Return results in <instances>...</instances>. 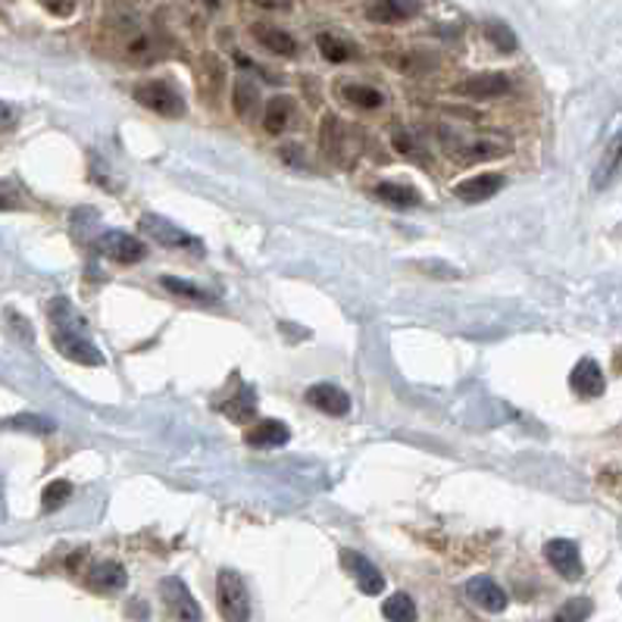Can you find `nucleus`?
<instances>
[{"instance_id":"1","label":"nucleus","mask_w":622,"mask_h":622,"mask_svg":"<svg viewBox=\"0 0 622 622\" xmlns=\"http://www.w3.org/2000/svg\"><path fill=\"white\" fill-rule=\"evenodd\" d=\"M219 595V613L226 622H250V595L245 579L235 569H223L216 579Z\"/></svg>"},{"instance_id":"2","label":"nucleus","mask_w":622,"mask_h":622,"mask_svg":"<svg viewBox=\"0 0 622 622\" xmlns=\"http://www.w3.org/2000/svg\"><path fill=\"white\" fill-rule=\"evenodd\" d=\"M135 101L147 106L157 116L167 120H182L185 116V98L172 88L169 82H145L135 88Z\"/></svg>"},{"instance_id":"3","label":"nucleus","mask_w":622,"mask_h":622,"mask_svg":"<svg viewBox=\"0 0 622 622\" xmlns=\"http://www.w3.org/2000/svg\"><path fill=\"white\" fill-rule=\"evenodd\" d=\"M54 348L79 366H104L101 348L79 329H54Z\"/></svg>"},{"instance_id":"4","label":"nucleus","mask_w":622,"mask_h":622,"mask_svg":"<svg viewBox=\"0 0 622 622\" xmlns=\"http://www.w3.org/2000/svg\"><path fill=\"white\" fill-rule=\"evenodd\" d=\"M138 231L150 238V241H157V245H163V248H197L201 250V241L194 238V235H188L185 228H179L176 223H169L167 216H157V213H145L142 219H138Z\"/></svg>"},{"instance_id":"5","label":"nucleus","mask_w":622,"mask_h":622,"mask_svg":"<svg viewBox=\"0 0 622 622\" xmlns=\"http://www.w3.org/2000/svg\"><path fill=\"white\" fill-rule=\"evenodd\" d=\"M338 561H341V566L348 569V576L357 581V588H360L366 598H378V595L385 591V576H382L378 566H375L373 561H366L363 554H357L351 547H344Z\"/></svg>"},{"instance_id":"6","label":"nucleus","mask_w":622,"mask_h":622,"mask_svg":"<svg viewBox=\"0 0 622 622\" xmlns=\"http://www.w3.org/2000/svg\"><path fill=\"white\" fill-rule=\"evenodd\" d=\"M98 250L104 253L106 260H113V263H120V267L142 263L147 253L145 245H142L135 235H128V231H104V235L98 238Z\"/></svg>"},{"instance_id":"7","label":"nucleus","mask_w":622,"mask_h":622,"mask_svg":"<svg viewBox=\"0 0 622 622\" xmlns=\"http://www.w3.org/2000/svg\"><path fill=\"white\" fill-rule=\"evenodd\" d=\"M544 557L547 563L554 566V573L563 576L566 581H576L581 579V573H585V566H581V554H579V544L569 539H554L544 544Z\"/></svg>"},{"instance_id":"8","label":"nucleus","mask_w":622,"mask_h":622,"mask_svg":"<svg viewBox=\"0 0 622 622\" xmlns=\"http://www.w3.org/2000/svg\"><path fill=\"white\" fill-rule=\"evenodd\" d=\"M510 91H513V82L504 72H478L473 79L456 84V94L470 101H495V98H507Z\"/></svg>"},{"instance_id":"9","label":"nucleus","mask_w":622,"mask_h":622,"mask_svg":"<svg viewBox=\"0 0 622 622\" xmlns=\"http://www.w3.org/2000/svg\"><path fill=\"white\" fill-rule=\"evenodd\" d=\"M463 595L476 603L478 610H485V613H504L507 603H510L507 601V591L495 579H488V576H476V579L466 581Z\"/></svg>"},{"instance_id":"10","label":"nucleus","mask_w":622,"mask_h":622,"mask_svg":"<svg viewBox=\"0 0 622 622\" xmlns=\"http://www.w3.org/2000/svg\"><path fill=\"white\" fill-rule=\"evenodd\" d=\"M160 591H163V603H167V610L176 617L179 622H201V607L194 601V595L185 588V581L182 579H167L160 585Z\"/></svg>"},{"instance_id":"11","label":"nucleus","mask_w":622,"mask_h":622,"mask_svg":"<svg viewBox=\"0 0 622 622\" xmlns=\"http://www.w3.org/2000/svg\"><path fill=\"white\" fill-rule=\"evenodd\" d=\"M307 404L316 407L319 414L335 416V419L351 414V397H348V392L338 388V385H329V382L310 385V388H307Z\"/></svg>"},{"instance_id":"12","label":"nucleus","mask_w":622,"mask_h":622,"mask_svg":"<svg viewBox=\"0 0 622 622\" xmlns=\"http://www.w3.org/2000/svg\"><path fill=\"white\" fill-rule=\"evenodd\" d=\"M507 154V145L491 142V138H466L451 145V157L460 167H473V163H485V160H498Z\"/></svg>"},{"instance_id":"13","label":"nucleus","mask_w":622,"mask_h":622,"mask_svg":"<svg viewBox=\"0 0 622 622\" xmlns=\"http://www.w3.org/2000/svg\"><path fill=\"white\" fill-rule=\"evenodd\" d=\"M419 10H422L419 0H373L366 7V20L378 25H400L419 16Z\"/></svg>"},{"instance_id":"14","label":"nucleus","mask_w":622,"mask_h":622,"mask_svg":"<svg viewBox=\"0 0 622 622\" xmlns=\"http://www.w3.org/2000/svg\"><path fill=\"white\" fill-rule=\"evenodd\" d=\"M504 185H507V179L500 172H478L473 179L460 182L454 188V194L466 204H482V201H491L498 191H504Z\"/></svg>"},{"instance_id":"15","label":"nucleus","mask_w":622,"mask_h":622,"mask_svg":"<svg viewBox=\"0 0 622 622\" xmlns=\"http://www.w3.org/2000/svg\"><path fill=\"white\" fill-rule=\"evenodd\" d=\"M250 35L257 38V44H263L270 54L275 57H297V38L285 32V29H279V25H272V22H253L250 25Z\"/></svg>"},{"instance_id":"16","label":"nucleus","mask_w":622,"mask_h":622,"mask_svg":"<svg viewBox=\"0 0 622 622\" xmlns=\"http://www.w3.org/2000/svg\"><path fill=\"white\" fill-rule=\"evenodd\" d=\"M620 176H622V132H617V135L610 138L607 150L601 154V163H598L595 176H591V188H595V191H607V188L620 182Z\"/></svg>"},{"instance_id":"17","label":"nucleus","mask_w":622,"mask_h":622,"mask_svg":"<svg viewBox=\"0 0 622 622\" xmlns=\"http://www.w3.org/2000/svg\"><path fill=\"white\" fill-rule=\"evenodd\" d=\"M569 388L579 397H601L603 388H607V378H603L598 360H591V357L579 360L569 373Z\"/></svg>"},{"instance_id":"18","label":"nucleus","mask_w":622,"mask_h":622,"mask_svg":"<svg viewBox=\"0 0 622 622\" xmlns=\"http://www.w3.org/2000/svg\"><path fill=\"white\" fill-rule=\"evenodd\" d=\"M125 581H128V573H125L123 563H116V561L94 563V566H91V573H88V588H94V591H101V595L123 591Z\"/></svg>"},{"instance_id":"19","label":"nucleus","mask_w":622,"mask_h":622,"mask_svg":"<svg viewBox=\"0 0 622 622\" xmlns=\"http://www.w3.org/2000/svg\"><path fill=\"white\" fill-rule=\"evenodd\" d=\"M289 441H291V429L285 422H279V419H263V422H257V426L248 432V444L250 448H257V451L282 448V444H289Z\"/></svg>"},{"instance_id":"20","label":"nucleus","mask_w":622,"mask_h":622,"mask_svg":"<svg viewBox=\"0 0 622 622\" xmlns=\"http://www.w3.org/2000/svg\"><path fill=\"white\" fill-rule=\"evenodd\" d=\"M291 120H294V101H291V98L279 94V98L267 101V110H263V128H267L270 135H282V132L291 125Z\"/></svg>"},{"instance_id":"21","label":"nucleus","mask_w":622,"mask_h":622,"mask_svg":"<svg viewBox=\"0 0 622 622\" xmlns=\"http://www.w3.org/2000/svg\"><path fill=\"white\" fill-rule=\"evenodd\" d=\"M382 617L388 622H416L419 620V610H416V601L407 591H395L392 598H385V603H382Z\"/></svg>"},{"instance_id":"22","label":"nucleus","mask_w":622,"mask_h":622,"mask_svg":"<svg viewBox=\"0 0 622 622\" xmlns=\"http://www.w3.org/2000/svg\"><path fill=\"white\" fill-rule=\"evenodd\" d=\"M123 57L128 63H150L157 57V42L145 32H128L123 38Z\"/></svg>"},{"instance_id":"23","label":"nucleus","mask_w":622,"mask_h":622,"mask_svg":"<svg viewBox=\"0 0 622 622\" xmlns=\"http://www.w3.org/2000/svg\"><path fill=\"white\" fill-rule=\"evenodd\" d=\"M219 410H223V414H226L231 422H250V419L257 416V397H253V392H250V388H241L238 395L228 397V400L223 404V407H219Z\"/></svg>"},{"instance_id":"24","label":"nucleus","mask_w":622,"mask_h":622,"mask_svg":"<svg viewBox=\"0 0 622 622\" xmlns=\"http://www.w3.org/2000/svg\"><path fill=\"white\" fill-rule=\"evenodd\" d=\"M375 197L385 201V204H392V207H419V194H416L414 188L397 185V182L375 185Z\"/></svg>"},{"instance_id":"25","label":"nucleus","mask_w":622,"mask_h":622,"mask_svg":"<svg viewBox=\"0 0 622 622\" xmlns=\"http://www.w3.org/2000/svg\"><path fill=\"white\" fill-rule=\"evenodd\" d=\"M160 289L169 291V294H176V297H185V301H197V304H210V301H216V294H213V291L197 289V285H191V282H185V279H176V275H163V279H160Z\"/></svg>"},{"instance_id":"26","label":"nucleus","mask_w":622,"mask_h":622,"mask_svg":"<svg viewBox=\"0 0 622 622\" xmlns=\"http://www.w3.org/2000/svg\"><path fill=\"white\" fill-rule=\"evenodd\" d=\"M341 94H344V101L353 106H360V110H375V106H382V91H375L373 84H344L341 88Z\"/></svg>"},{"instance_id":"27","label":"nucleus","mask_w":622,"mask_h":622,"mask_svg":"<svg viewBox=\"0 0 622 622\" xmlns=\"http://www.w3.org/2000/svg\"><path fill=\"white\" fill-rule=\"evenodd\" d=\"M485 35H488V42L498 47L500 54H513L519 47V38L517 32L507 25V22L500 20H488V25H485Z\"/></svg>"},{"instance_id":"28","label":"nucleus","mask_w":622,"mask_h":622,"mask_svg":"<svg viewBox=\"0 0 622 622\" xmlns=\"http://www.w3.org/2000/svg\"><path fill=\"white\" fill-rule=\"evenodd\" d=\"M319 54L329 63H348L353 60V44L344 42V38H335V35H319Z\"/></svg>"},{"instance_id":"29","label":"nucleus","mask_w":622,"mask_h":622,"mask_svg":"<svg viewBox=\"0 0 622 622\" xmlns=\"http://www.w3.org/2000/svg\"><path fill=\"white\" fill-rule=\"evenodd\" d=\"M10 429H22V432H32V436H50L57 426H54V419H47V416H35V414H22L16 419H10L7 422Z\"/></svg>"},{"instance_id":"30","label":"nucleus","mask_w":622,"mask_h":622,"mask_svg":"<svg viewBox=\"0 0 622 622\" xmlns=\"http://www.w3.org/2000/svg\"><path fill=\"white\" fill-rule=\"evenodd\" d=\"M319 138H323V150L329 154V160H341V147H344V142H341V123H338L335 116H326Z\"/></svg>"},{"instance_id":"31","label":"nucleus","mask_w":622,"mask_h":622,"mask_svg":"<svg viewBox=\"0 0 622 622\" xmlns=\"http://www.w3.org/2000/svg\"><path fill=\"white\" fill-rule=\"evenodd\" d=\"M69 495H72V485H69L66 478H57V482H50V485L44 488L42 507L47 513H50V510H60L63 504L69 500Z\"/></svg>"},{"instance_id":"32","label":"nucleus","mask_w":622,"mask_h":622,"mask_svg":"<svg viewBox=\"0 0 622 622\" xmlns=\"http://www.w3.org/2000/svg\"><path fill=\"white\" fill-rule=\"evenodd\" d=\"M392 145L404 154V157H410V160H419V163H432V157L426 154V147L416 142L414 135H407V132H395V138H392Z\"/></svg>"},{"instance_id":"33","label":"nucleus","mask_w":622,"mask_h":622,"mask_svg":"<svg viewBox=\"0 0 622 622\" xmlns=\"http://www.w3.org/2000/svg\"><path fill=\"white\" fill-rule=\"evenodd\" d=\"M591 617V601L588 598H576V601H566L554 613V622H585Z\"/></svg>"},{"instance_id":"34","label":"nucleus","mask_w":622,"mask_h":622,"mask_svg":"<svg viewBox=\"0 0 622 622\" xmlns=\"http://www.w3.org/2000/svg\"><path fill=\"white\" fill-rule=\"evenodd\" d=\"M257 84H250L248 79H238V84H235V113L238 116H248L250 110L257 106Z\"/></svg>"},{"instance_id":"35","label":"nucleus","mask_w":622,"mask_h":622,"mask_svg":"<svg viewBox=\"0 0 622 622\" xmlns=\"http://www.w3.org/2000/svg\"><path fill=\"white\" fill-rule=\"evenodd\" d=\"M7 323H10V329H13V332L20 335L22 344H32V341H35V329L29 326V319H25L22 313L7 310Z\"/></svg>"},{"instance_id":"36","label":"nucleus","mask_w":622,"mask_h":622,"mask_svg":"<svg viewBox=\"0 0 622 622\" xmlns=\"http://www.w3.org/2000/svg\"><path fill=\"white\" fill-rule=\"evenodd\" d=\"M38 3L57 20H69L76 13V0H38Z\"/></svg>"},{"instance_id":"37","label":"nucleus","mask_w":622,"mask_h":622,"mask_svg":"<svg viewBox=\"0 0 622 622\" xmlns=\"http://www.w3.org/2000/svg\"><path fill=\"white\" fill-rule=\"evenodd\" d=\"M22 194L20 188L10 185V182H0V210H20Z\"/></svg>"},{"instance_id":"38","label":"nucleus","mask_w":622,"mask_h":622,"mask_svg":"<svg viewBox=\"0 0 622 622\" xmlns=\"http://www.w3.org/2000/svg\"><path fill=\"white\" fill-rule=\"evenodd\" d=\"M250 7H260L267 13H289L291 0H248Z\"/></svg>"},{"instance_id":"39","label":"nucleus","mask_w":622,"mask_h":622,"mask_svg":"<svg viewBox=\"0 0 622 622\" xmlns=\"http://www.w3.org/2000/svg\"><path fill=\"white\" fill-rule=\"evenodd\" d=\"M235 63H238V66H241V69H250V72H257V76H267V79H272L270 72H267V69H263V66H260V63H253L248 57V54H235Z\"/></svg>"},{"instance_id":"40","label":"nucleus","mask_w":622,"mask_h":622,"mask_svg":"<svg viewBox=\"0 0 622 622\" xmlns=\"http://www.w3.org/2000/svg\"><path fill=\"white\" fill-rule=\"evenodd\" d=\"M441 270H432L429 263H419V270L422 272H432V275H441V279H460V272L456 270H448V263H438Z\"/></svg>"},{"instance_id":"41","label":"nucleus","mask_w":622,"mask_h":622,"mask_svg":"<svg viewBox=\"0 0 622 622\" xmlns=\"http://www.w3.org/2000/svg\"><path fill=\"white\" fill-rule=\"evenodd\" d=\"M197 7H204V10H219L223 7V0H194Z\"/></svg>"}]
</instances>
